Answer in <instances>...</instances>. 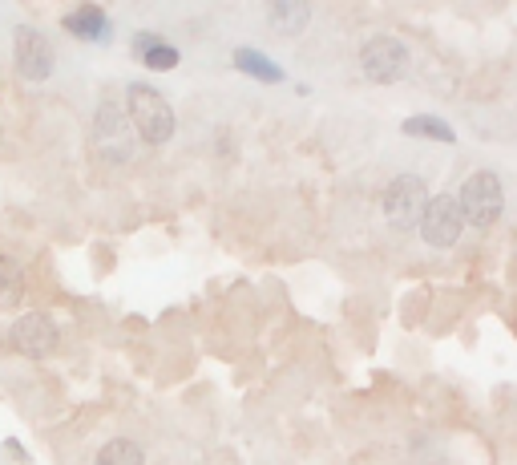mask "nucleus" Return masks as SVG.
<instances>
[{"mask_svg":"<svg viewBox=\"0 0 517 465\" xmlns=\"http://www.w3.org/2000/svg\"><path fill=\"white\" fill-rule=\"evenodd\" d=\"M13 65L25 81H49L53 69H57V53L41 33L25 25V29L13 33Z\"/></svg>","mask_w":517,"mask_h":465,"instance_id":"nucleus-7","label":"nucleus"},{"mask_svg":"<svg viewBox=\"0 0 517 465\" xmlns=\"http://www.w3.org/2000/svg\"><path fill=\"white\" fill-rule=\"evenodd\" d=\"M65 33H73L78 41H101V36L109 33V16H106V8H98V5H81V8H73V13H65Z\"/></svg>","mask_w":517,"mask_h":465,"instance_id":"nucleus-9","label":"nucleus"},{"mask_svg":"<svg viewBox=\"0 0 517 465\" xmlns=\"http://www.w3.org/2000/svg\"><path fill=\"white\" fill-rule=\"evenodd\" d=\"M513 267H517V251H513Z\"/></svg>","mask_w":517,"mask_h":465,"instance_id":"nucleus-16","label":"nucleus"},{"mask_svg":"<svg viewBox=\"0 0 517 465\" xmlns=\"http://www.w3.org/2000/svg\"><path fill=\"white\" fill-rule=\"evenodd\" d=\"M57 324L49 320V315H41V312H29V315H21V320L13 324V344H16V352H25L29 360H45V356H53L57 352Z\"/></svg>","mask_w":517,"mask_h":465,"instance_id":"nucleus-8","label":"nucleus"},{"mask_svg":"<svg viewBox=\"0 0 517 465\" xmlns=\"http://www.w3.org/2000/svg\"><path fill=\"white\" fill-rule=\"evenodd\" d=\"M126 118H129V129H134L146 146H166L174 138L171 101L154 86H146V81H134V86L126 89Z\"/></svg>","mask_w":517,"mask_h":465,"instance_id":"nucleus-1","label":"nucleus"},{"mask_svg":"<svg viewBox=\"0 0 517 465\" xmlns=\"http://www.w3.org/2000/svg\"><path fill=\"white\" fill-rule=\"evenodd\" d=\"M420 239H425L429 247L437 251H449L460 243V235H465V215H460V202L457 194H437V199H429L425 215H420Z\"/></svg>","mask_w":517,"mask_h":465,"instance_id":"nucleus-4","label":"nucleus"},{"mask_svg":"<svg viewBox=\"0 0 517 465\" xmlns=\"http://www.w3.org/2000/svg\"><path fill=\"white\" fill-rule=\"evenodd\" d=\"M425 207H429V191L417 174H400V179H392L388 191H384V219H388L397 231L417 227L420 215H425Z\"/></svg>","mask_w":517,"mask_h":465,"instance_id":"nucleus-6","label":"nucleus"},{"mask_svg":"<svg viewBox=\"0 0 517 465\" xmlns=\"http://www.w3.org/2000/svg\"><path fill=\"white\" fill-rule=\"evenodd\" d=\"M404 134H412V138H437V142H453V129L440 122V118H408V122H404Z\"/></svg>","mask_w":517,"mask_h":465,"instance_id":"nucleus-13","label":"nucleus"},{"mask_svg":"<svg viewBox=\"0 0 517 465\" xmlns=\"http://www.w3.org/2000/svg\"><path fill=\"white\" fill-rule=\"evenodd\" d=\"M93 150L114 166L134 158V129H129V118L118 101H101L93 114Z\"/></svg>","mask_w":517,"mask_h":465,"instance_id":"nucleus-3","label":"nucleus"},{"mask_svg":"<svg viewBox=\"0 0 517 465\" xmlns=\"http://www.w3.org/2000/svg\"><path fill=\"white\" fill-rule=\"evenodd\" d=\"M142 61L150 65V69L166 73V69H174V65H178V49H174V45H166V41H158V45H150V49L142 53Z\"/></svg>","mask_w":517,"mask_h":465,"instance_id":"nucleus-15","label":"nucleus"},{"mask_svg":"<svg viewBox=\"0 0 517 465\" xmlns=\"http://www.w3.org/2000/svg\"><path fill=\"white\" fill-rule=\"evenodd\" d=\"M93 465H146V453L138 441H129V437H114V441H106L98 450V461Z\"/></svg>","mask_w":517,"mask_h":465,"instance_id":"nucleus-10","label":"nucleus"},{"mask_svg":"<svg viewBox=\"0 0 517 465\" xmlns=\"http://www.w3.org/2000/svg\"><path fill=\"white\" fill-rule=\"evenodd\" d=\"M25 300V275L8 255H0V312H13Z\"/></svg>","mask_w":517,"mask_h":465,"instance_id":"nucleus-11","label":"nucleus"},{"mask_svg":"<svg viewBox=\"0 0 517 465\" xmlns=\"http://www.w3.org/2000/svg\"><path fill=\"white\" fill-rule=\"evenodd\" d=\"M460 202V215H465V227H477V231H489L505 211V194H501V179L493 170H477L469 174L465 186L457 194Z\"/></svg>","mask_w":517,"mask_h":465,"instance_id":"nucleus-2","label":"nucleus"},{"mask_svg":"<svg viewBox=\"0 0 517 465\" xmlns=\"http://www.w3.org/2000/svg\"><path fill=\"white\" fill-rule=\"evenodd\" d=\"M408 65H412V57H408V49H404V41H397V36H372L360 49V69L372 86H397L404 73H408Z\"/></svg>","mask_w":517,"mask_h":465,"instance_id":"nucleus-5","label":"nucleus"},{"mask_svg":"<svg viewBox=\"0 0 517 465\" xmlns=\"http://www.w3.org/2000/svg\"><path fill=\"white\" fill-rule=\"evenodd\" d=\"M307 16H312L307 5H287V0L271 5V25H275V33H304Z\"/></svg>","mask_w":517,"mask_h":465,"instance_id":"nucleus-12","label":"nucleus"},{"mask_svg":"<svg viewBox=\"0 0 517 465\" xmlns=\"http://www.w3.org/2000/svg\"><path fill=\"white\" fill-rule=\"evenodd\" d=\"M234 61H239V69H247V73H255V78H263V81H284V73L275 69L263 53H251V49H239L234 53Z\"/></svg>","mask_w":517,"mask_h":465,"instance_id":"nucleus-14","label":"nucleus"}]
</instances>
